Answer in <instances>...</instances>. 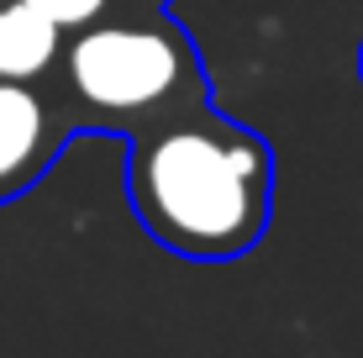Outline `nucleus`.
Segmentation results:
<instances>
[{"label":"nucleus","mask_w":363,"mask_h":358,"mask_svg":"<svg viewBox=\"0 0 363 358\" xmlns=\"http://www.w3.org/2000/svg\"><path fill=\"white\" fill-rule=\"evenodd\" d=\"M48 79L74 111V127L111 138H137L169 116L216 106L206 58L169 6L116 0L100 21L64 37Z\"/></svg>","instance_id":"obj_2"},{"label":"nucleus","mask_w":363,"mask_h":358,"mask_svg":"<svg viewBox=\"0 0 363 358\" xmlns=\"http://www.w3.org/2000/svg\"><path fill=\"white\" fill-rule=\"evenodd\" d=\"M121 6H169V0H121Z\"/></svg>","instance_id":"obj_6"},{"label":"nucleus","mask_w":363,"mask_h":358,"mask_svg":"<svg viewBox=\"0 0 363 358\" xmlns=\"http://www.w3.org/2000/svg\"><path fill=\"white\" fill-rule=\"evenodd\" d=\"M127 201L158 248L190 264L253 253L274 216V147L216 106L127 138Z\"/></svg>","instance_id":"obj_1"},{"label":"nucleus","mask_w":363,"mask_h":358,"mask_svg":"<svg viewBox=\"0 0 363 358\" xmlns=\"http://www.w3.org/2000/svg\"><path fill=\"white\" fill-rule=\"evenodd\" d=\"M358 79H363V43H358Z\"/></svg>","instance_id":"obj_7"},{"label":"nucleus","mask_w":363,"mask_h":358,"mask_svg":"<svg viewBox=\"0 0 363 358\" xmlns=\"http://www.w3.org/2000/svg\"><path fill=\"white\" fill-rule=\"evenodd\" d=\"M74 138V111L53 90V79H0V206L27 195Z\"/></svg>","instance_id":"obj_3"},{"label":"nucleus","mask_w":363,"mask_h":358,"mask_svg":"<svg viewBox=\"0 0 363 358\" xmlns=\"http://www.w3.org/2000/svg\"><path fill=\"white\" fill-rule=\"evenodd\" d=\"M27 6L37 11V16H48L53 27L79 32V27H90V21H100L116 0H27Z\"/></svg>","instance_id":"obj_5"},{"label":"nucleus","mask_w":363,"mask_h":358,"mask_svg":"<svg viewBox=\"0 0 363 358\" xmlns=\"http://www.w3.org/2000/svg\"><path fill=\"white\" fill-rule=\"evenodd\" d=\"M64 37L69 32L37 16L27 0H0V79H21V84L48 79L58 69Z\"/></svg>","instance_id":"obj_4"}]
</instances>
